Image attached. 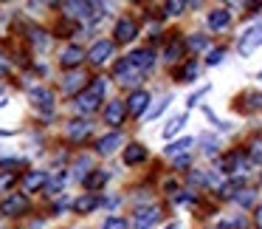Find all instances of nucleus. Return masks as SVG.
Masks as SVG:
<instances>
[{"instance_id":"20e7f679","label":"nucleus","mask_w":262,"mask_h":229,"mask_svg":"<svg viewBox=\"0 0 262 229\" xmlns=\"http://www.w3.org/2000/svg\"><path fill=\"white\" fill-rule=\"evenodd\" d=\"M113 48H116L113 40H99L96 46L88 51V60H91L93 65H102V63H107V60L113 57Z\"/></svg>"},{"instance_id":"6e6552de","label":"nucleus","mask_w":262,"mask_h":229,"mask_svg":"<svg viewBox=\"0 0 262 229\" xmlns=\"http://www.w3.org/2000/svg\"><path fill=\"white\" fill-rule=\"evenodd\" d=\"M149 105V93L147 91H133L130 99H127V113L130 116H141Z\"/></svg>"},{"instance_id":"f704fd0d","label":"nucleus","mask_w":262,"mask_h":229,"mask_svg":"<svg viewBox=\"0 0 262 229\" xmlns=\"http://www.w3.org/2000/svg\"><path fill=\"white\" fill-rule=\"evenodd\" d=\"M203 144H206V147H203L206 153H214V150H217V147H214V139H211V136H206V139H203Z\"/></svg>"},{"instance_id":"bb28decb","label":"nucleus","mask_w":262,"mask_h":229,"mask_svg":"<svg viewBox=\"0 0 262 229\" xmlns=\"http://www.w3.org/2000/svg\"><path fill=\"white\" fill-rule=\"evenodd\" d=\"M186 48H194V51H200V48H206V37H200V34H192V37H186Z\"/></svg>"},{"instance_id":"7c9ffc66","label":"nucleus","mask_w":262,"mask_h":229,"mask_svg":"<svg viewBox=\"0 0 262 229\" xmlns=\"http://www.w3.org/2000/svg\"><path fill=\"white\" fill-rule=\"evenodd\" d=\"M166 14H181L183 9H186V3H181V0H172V3H166Z\"/></svg>"},{"instance_id":"2f4dec72","label":"nucleus","mask_w":262,"mask_h":229,"mask_svg":"<svg viewBox=\"0 0 262 229\" xmlns=\"http://www.w3.org/2000/svg\"><path fill=\"white\" fill-rule=\"evenodd\" d=\"M166 102H169V97H164V99H161V102H155V108H152V110H149V113H147V116H149V119H155V116H158V113H161V110H164V108H166Z\"/></svg>"},{"instance_id":"e433bc0d","label":"nucleus","mask_w":262,"mask_h":229,"mask_svg":"<svg viewBox=\"0 0 262 229\" xmlns=\"http://www.w3.org/2000/svg\"><path fill=\"white\" fill-rule=\"evenodd\" d=\"M254 105H256V108H262V93H256V97H254Z\"/></svg>"},{"instance_id":"9b49d317","label":"nucleus","mask_w":262,"mask_h":229,"mask_svg":"<svg viewBox=\"0 0 262 229\" xmlns=\"http://www.w3.org/2000/svg\"><path fill=\"white\" fill-rule=\"evenodd\" d=\"M124 116H127V105L124 102H107V108H104V122L107 125H121L124 122Z\"/></svg>"},{"instance_id":"dca6fc26","label":"nucleus","mask_w":262,"mask_h":229,"mask_svg":"<svg viewBox=\"0 0 262 229\" xmlns=\"http://www.w3.org/2000/svg\"><path fill=\"white\" fill-rule=\"evenodd\" d=\"M48 184V178H46V173H29V176L23 178V189L26 193H37V189H42Z\"/></svg>"},{"instance_id":"6ab92c4d","label":"nucleus","mask_w":262,"mask_h":229,"mask_svg":"<svg viewBox=\"0 0 262 229\" xmlns=\"http://www.w3.org/2000/svg\"><path fill=\"white\" fill-rule=\"evenodd\" d=\"M96 206H99V198L93 193H88V195H82V198L74 201V209L82 212V215H85V212H91V209H96Z\"/></svg>"},{"instance_id":"c9c22d12","label":"nucleus","mask_w":262,"mask_h":229,"mask_svg":"<svg viewBox=\"0 0 262 229\" xmlns=\"http://www.w3.org/2000/svg\"><path fill=\"white\" fill-rule=\"evenodd\" d=\"M189 164V159H186V156H181V159H175V167H186Z\"/></svg>"},{"instance_id":"f8f14e48","label":"nucleus","mask_w":262,"mask_h":229,"mask_svg":"<svg viewBox=\"0 0 262 229\" xmlns=\"http://www.w3.org/2000/svg\"><path fill=\"white\" fill-rule=\"evenodd\" d=\"M85 57H88V54L82 51L79 46H68L62 51V57H59V63H62L65 68H76V65H82V60H85Z\"/></svg>"},{"instance_id":"4468645a","label":"nucleus","mask_w":262,"mask_h":229,"mask_svg":"<svg viewBox=\"0 0 262 229\" xmlns=\"http://www.w3.org/2000/svg\"><path fill=\"white\" fill-rule=\"evenodd\" d=\"M68 136L74 139V142H82V139H88V136H91V122L74 119V122L68 125Z\"/></svg>"},{"instance_id":"0eeeda50","label":"nucleus","mask_w":262,"mask_h":229,"mask_svg":"<svg viewBox=\"0 0 262 229\" xmlns=\"http://www.w3.org/2000/svg\"><path fill=\"white\" fill-rule=\"evenodd\" d=\"M127 60H130V65H133V68H136V71H141V74H144L147 68H152L155 54L149 51V48H138V51H133Z\"/></svg>"},{"instance_id":"4be33fe9","label":"nucleus","mask_w":262,"mask_h":229,"mask_svg":"<svg viewBox=\"0 0 262 229\" xmlns=\"http://www.w3.org/2000/svg\"><path fill=\"white\" fill-rule=\"evenodd\" d=\"M82 85H85V77H82V74H71V77H65V91H68V93H74V91H85V88H82Z\"/></svg>"},{"instance_id":"cd10ccee","label":"nucleus","mask_w":262,"mask_h":229,"mask_svg":"<svg viewBox=\"0 0 262 229\" xmlns=\"http://www.w3.org/2000/svg\"><path fill=\"white\" fill-rule=\"evenodd\" d=\"M29 37H31V43H37V46H46V43H48V37H46V31H40V29H31L29 31Z\"/></svg>"},{"instance_id":"5701e85b","label":"nucleus","mask_w":262,"mask_h":229,"mask_svg":"<svg viewBox=\"0 0 262 229\" xmlns=\"http://www.w3.org/2000/svg\"><path fill=\"white\" fill-rule=\"evenodd\" d=\"M223 170H226V173L243 170V156H239V153H231V156H226V159H223Z\"/></svg>"},{"instance_id":"9d476101","label":"nucleus","mask_w":262,"mask_h":229,"mask_svg":"<svg viewBox=\"0 0 262 229\" xmlns=\"http://www.w3.org/2000/svg\"><path fill=\"white\" fill-rule=\"evenodd\" d=\"M31 102H34L42 113H51L54 110V93L48 91V88H34V91H31Z\"/></svg>"},{"instance_id":"a878e982","label":"nucleus","mask_w":262,"mask_h":229,"mask_svg":"<svg viewBox=\"0 0 262 229\" xmlns=\"http://www.w3.org/2000/svg\"><path fill=\"white\" fill-rule=\"evenodd\" d=\"M251 161H256V164H262V142L256 139V142H251V150H248Z\"/></svg>"},{"instance_id":"2eb2a0df","label":"nucleus","mask_w":262,"mask_h":229,"mask_svg":"<svg viewBox=\"0 0 262 229\" xmlns=\"http://www.w3.org/2000/svg\"><path fill=\"white\" fill-rule=\"evenodd\" d=\"M147 159V147L144 144H127L124 147V164H141Z\"/></svg>"},{"instance_id":"ddd939ff","label":"nucleus","mask_w":262,"mask_h":229,"mask_svg":"<svg viewBox=\"0 0 262 229\" xmlns=\"http://www.w3.org/2000/svg\"><path fill=\"white\" fill-rule=\"evenodd\" d=\"M116 147H121V133H107V136H102L96 142V150L102 156H110Z\"/></svg>"},{"instance_id":"f257e3e1","label":"nucleus","mask_w":262,"mask_h":229,"mask_svg":"<svg viewBox=\"0 0 262 229\" xmlns=\"http://www.w3.org/2000/svg\"><path fill=\"white\" fill-rule=\"evenodd\" d=\"M102 97H104V80H93L82 93H76L74 105H76V110H82V113H93V110L99 108V102H102Z\"/></svg>"},{"instance_id":"4c0bfd02","label":"nucleus","mask_w":262,"mask_h":229,"mask_svg":"<svg viewBox=\"0 0 262 229\" xmlns=\"http://www.w3.org/2000/svg\"><path fill=\"white\" fill-rule=\"evenodd\" d=\"M256 223H259V229H262V206L256 209Z\"/></svg>"},{"instance_id":"f3484780","label":"nucleus","mask_w":262,"mask_h":229,"mask_svg":"<svg viewBox=\"0 0 262 229\" xmlns=\"http://www.w3.org/2000/svg\"><path fill=\"white\" fill-rule=\"evenodd\" d=\"M228 23H231V12H226V9H214L209 14V29H214V31L226 29Z\"/></svg>"},{"instance_id":"412c9836","label":"nucleus","mask_w":262,"mask_h":229,"mask_svg":"<svg viewBox=\"0 0 262 229\" xmlns=\"http://www.w3.org/2000/svg\"><path fill=\"white\" fill-rule=\"evenodd\" d=\"M104 184H107V173L104 170H93L91 176H85V187L91 189V193L99 189V187H104Z\"/></svg>"},{"instance_id":"473e14b6","label":"nucleus","mask_w":262,"mask_h":229,"mask_svg":"<svg viewBox=\"0 0 262 229\" xmlns=\"http://www.w3.org/2000/svg\"><path fill=\"white\" fill-rule=\"evenodd\" d=\"M220 60H223V48H217V51H211V54H209V65L220 63Z\"/></svg>"},{"instance_id":"1a4fd4ad","label":"nucleus","mask_w":262,"mask_h":229,"mask_svg":"<svg viewBox=\"0 0 262 229\" xmlns=\"http://www.w3.org/2000/svg\"><path fill=\"white\" fill-rule=\"evenodd\" d=\"M138 77H141V71H136L130 65V60H121L119 65H116V80L121 82V85H136Z\"/></svg>"},{"instance_id":"7ed1b4c3","label":"nucleus","mask_w":262,"mask_h":229,"mask_svg":"<svg viewBox=\"0 0 262 229\" xmlns=\"http://www.w3.org/2000/svg\"><path fill=\"white\" fill-rule=\"evenodd\" d=\"M26 209H29V198H26V195H9V198L0 204V215H6V218L23 215Z\"/></svg>"},{"instance_id":"c756f323","label":"nucleus","mask_w":262,"mask_h":229,"mask_svg":"<svg viewBox=\"0 0 262 229\" xmlns=\"http://www.w3.org/2000/svg\"><path fill=\"white\" fill-rule=\"evenodd\" d=\"M14 181H17V176H14L12 170H6V173H3V176H0V189H9V187H12Z\"/></svg>"},{"instance_id":"423d86ee","label":"nucleus","mask_w":262,"mask_h":229,"mask_svg":"<svg viewBox=\"0 0 262 229\" xmlns=\"http://www.w3.org/2000/svg\"><path fill=\"white\" fill-rule=\"evenodd\" d=\"M136 34H138L136 20L121 17L119 23H116V43H130V40H136Z\"/></svg>"},{"instance_id":"393cba45","label":"nucleus","mask_w":262,"mask_h":229,"mask_svg":"<svg viewBox=\"0 0 262 229\" xmlns=\"http://www.w3.org/2000/svg\"><path fill=\"white\" fill-rule=\"evenodd\" d=\"M189 147H192V139H181V142L169 144V147H166V153H169V156H181L183 150H189Z\"/></svg>"},{"instance_id":"72a5a7b5","label":"nucleus","mask_w":262,"mask_h":229,"mask_svg":"<svg viewBox=\"0 0 262 229\" xmlns=\"http://www.w3.org/2000/svg\"><path fill=\"white\" fill-rule=\"evenodd\" d=\"M9 74V63H6V57H3V54H0V80H3V77Z\"/></svg>"},{"instance_id":"39448f33","label":"nucleus","mask_w":262,"mask_h":229,"mask_svg":"<svg viewBox=\"0 0 262 229\" xmlns=\"http://www.w3.org/2000/svg\"><path fill=\"white\" fill-rule=\"evenodd\" d=\"M161 218V209L158 206H141V209L136 212V229H149L155 226Z\"/></svg>"},{"instance_id":"f03ea898","label":"nucleus","mask_w":262,"mask_h":229,"mask_svg":"<svg viewBox=\"0 0 262 229\" xmlns=\"http://www.w3.org/2000/svg\"><path fill=\"white\" fill-rule=\"evenodd\" d=\"M259 46H262V23H256V26H251V29L239 37V46L237 48H239L243 57H248V54H254Z\"/></svg>"},{"instance_id":"aec40b11","label":"nucleus","mask_w":262,"mask_h":229,"mask_svg":"<svg viewBox=\"0 0 262 229\" xmlns=\"http://www.w3.org/2000/svg\"><path fill=\"white\" fill-rule=\"evenodd\" d=\"M183 54H186V40H172L169 46H166V60H169V63H178Z\"/></svg>"},{"instance_id":"a211bd4d","label":"nucleus","mask_w":262,"mask_h":229,"mask_svg":"<svg viewBox=\"0 0 262 229\" xmlns=\"http://www.w3.org/2000/svg\"><path fill=\"white\" fill-rule=\"evenodd\" d=\"M194 77H198V63H194V60H189V63H183L181 68L175 71V80H178V82H192Z\"/></svg>"},{"instance_id":"b1692460","label":"nucleus","mask_w":262,"mask_h":229,"mask_svg":"<svg viewBox=\"0 0 262 229\" xmlns=\"http://www.w3.org/2000/svg\"><path fill=\"white\" fill-rule=\"evenodd\" d=\"M183 125H186V116H183V113H181V116H175V119H172L169 125L164 127V136H166V139H172V136H175V133L181 130Z\"/></svg>"},{"instance_id":"c85d7f7f","label":"nucleus","mask_w":262,"mask_h":229,"mask_svg":"<svg viewBox=\"0 0 262 229\" xmlns=\"http://www.w3.org/2000/svg\"><path fill=\"white\" fill-rule=\"evenodd\" d=\"M102 229H127V221L124 218H107Z\"/></svg>"}]
</instances>
